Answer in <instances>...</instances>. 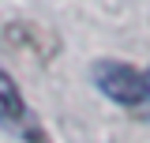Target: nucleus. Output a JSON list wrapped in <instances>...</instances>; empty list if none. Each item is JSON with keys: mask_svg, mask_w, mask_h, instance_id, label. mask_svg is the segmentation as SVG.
Listing matches in <instances>:
<instances>
[{"mask_svg": "<svg viewBox=\"0 0 150 143\" xmlns=\"http://www.w3.org/2000/svg\"><path fill=\"white\" fill-rule=\"evenodd\" d=\"M94 83L105 98L120 102V106H146L150 102V75L139 72L135 64L101 60V64H94Z\"/></svg>", "mask_w": 150, "mask_h": 143, "instance_id": "obj_1", "label": "nucleus"}, {"mask_svg": "<svg viewBox=\"0 0 150 143\" xmlns=\"http://www.w3.org/2000/svg\"><path fill=\"white\" fill-rule=\"evenodd\" d=\"M23 113H26V102H23V94H19L15 79L8 75V72H0V117L4 121H23Z\"/></svg>", "mask_w": 150, "mask_h": 143, "instance_id": "obj_2", "label": "nucleus"}, {"mask_svg": "<svg viewBox=\"0 0 150 143\" xmlns=\"http://www.w3.org/2000/svg\"><path fill=\"white\" fill-rule=\"evenodd\" d=\"M34 143H45V136H34Z\"/></svg>", "mask_w": 150, "mask_h": 143, "instance_id": "obj_3", "label": "nucleus"}]
</instances>
